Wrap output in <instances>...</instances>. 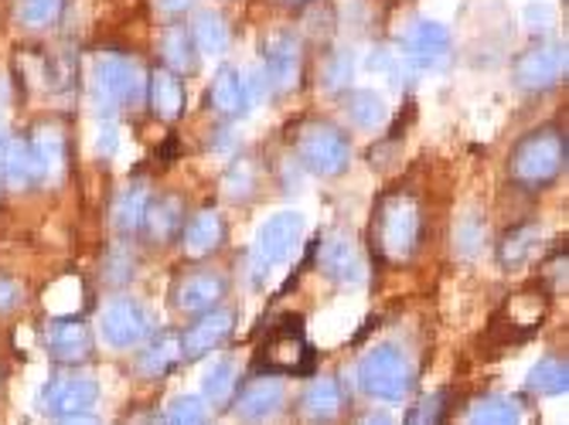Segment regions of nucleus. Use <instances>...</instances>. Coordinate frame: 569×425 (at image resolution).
<instances>
[{
    "label": "nucleus",
    "mask_w": 569,
    "mask_h": 425,
    "mask_svg": "<svg viewBox=\"0 0 569 425\" xmlns=\"http://www.w3.org/2000/svg\"><path fill=\"white\" fill-rule=\"evenodd\" d=\"M423 204L409 191H389L379 198L372 215V249L386 262H409L420 252Z\"/></svg>",
    "instance_id": "obj_1"
},
{
    "label": "nucleus",
    "mask_w": 569,
    "mask_h": 425,
    "mask_svg": "<svg viewBox=\"0 0 569 425\" xmlns=\"http://www.w3.org/2000/svg\"><path fill=\"white\" fill-rule=\"evenodd\" d=\"M566 171V133L559 127L529 130L508 153V181L522 191H546Z\"/></svg>",
    "instance_id": "obj_2"
},
{
    "label": "nucleus",
    "mask_w": 569,
    "mask_h": 425,
    "mask_svg": "<svg viewBox=\"0 0 569 425\" xmlns=\"http://www.w3.org/2000/svg\"><path fill=\"white\" fill-rule=\"evenodd\" d=\"M92 99L96 110L102 113V120H110L117 110H130L143 99V85H147V72L137 65V59L123 55V51H99L92 59Z\"/></svg>",
    "instance_id": "obj_3"
},
{
    "label": "nucleus",
    "mask_w": 569,
    "mask_h": 425,
    "mask_svg": "<svg viewBox=\"0 0 569 425\" xmlns=\"http://www.w3.org/2000/svg\"><path fill=\"white\" fill-rule=\"evenodd\" d=\"M293 153H297V164L307 168L315 178H338L351 164L348 136L328 120H310V123L297 127Z\"/></svg>",
    "instance_id": "obj_4"
},
{
    "label": "nucleus",
    "mask_w": 569,
    "mask_h": 425,
    "mask_svg": "<svg viewBox=\"0 0 569 425\" xmlns=\"http://www.w3.org/2000/svg\"><path fill=\"white\" fill-rule=\"evenodd\" d=\"M300 239H303V215L300 211H277V215H270L260 225V232H256L252 249H249L252 286H263L277 265L290 259V252L300 245Z\"/></svg>",
    "instance_id": "obj_5"
},
{
    "label": "nucleus",
    "mask_w": 569,
    "mask_h": 425,
    "mask_svg": "<svg viewBox=\"0 0 569 425\" xmlns=\"http://www.w3.org/2000/svg\"><path fill=\"white\" fill-rule=\"evenodd\" d=\"M412 382L417 378H412V364H409L406 351H399L392 344H379L361 354V361H358L361 392L379 402H402L412 392Z\"/></svg>",
    "instance_id": "obj_6"
},
{
    "label": "nucleus",
    "mask_w": 569,
    "mask_h": 425,
    "mask_svg": "<svg viewBox=\"0 0 569 425\" xmlns=\"http://www.w3.org/2000/svg\"><path fill=\"white\" fill-rule=\"evenodd\" d=\"M256 364L263 367V375H307L315 367V351L307 344L303 321L297 313L283 316L277 327H270Z\"/></svg>",
    "instance_id": "obj_7"
},
{
    "label": "nucleus",
    "mask_w": 569,
    "mask_h": 425,
    "mask_svg": "<svg viewBox=\"0 0 569 425\" xmlns=\"http://www.w3.org/2000/svg\"><path fill=\"white\" fill-rule=\"evenodd\" d=\"M511 82L522 92H549L566 82V41H536L511 62Z\"/></svg>",
    "instance_id": "obj_8"
},
{
    "label": "nucleus",
    "mask_w": 569,
    "mask_h": 425,
    "mask_svg": "<svg viewBox=\"0 0 569 425\" xmlns=\"http://www.w3.org/2000/svg\"><path fill=\"white\" fill-rule=\"evenodd\" d=\"M99 334L110 347H137L150 334V313L133 296H113L99 310Z\"/></svg>",
    "instance_id": "obj_9"
},
{
    "label": "nucleus",
    "mask_w": 569,
    "mask_h": 425,
    "mask_svg": "<svg viewBox=\"0 0 569 425\" xmlns=\"http://www.w3.org/2000/svg\"><path fill=\"white\" fill-rule=\"evenodd\" d=\"M263 75L270 92L287 95L300 85L303 75V48L293 31H277L263 41Z\"/></svg>",
    "instance_id": "obj_10"
},
{
    "label": "nucleus",
    "mask_w": 569,
    "mask_h": 425,
    "mask_svg": "<svg viewBox=\"0 0 569 425\" xmlns=\"http://www.w3.org/2000/svg\"><path fill=\"white\" fill-rule=\"evenodd\" d=\"M450 55H453V38H450L447 24H440V21H427V18L417 21L402 41V59L409 62V69L440 72V69H447Z\"/></svg>",
    "instance_id": "obj_11"
},
{
    "label": "nucleus",
    "mask_w": 569,
    "mask_h": 425,
    "mask_svg": "<svg viewBox=\"0 0 569 425\" xmlns=\"http://www.w3.org/2000/svg\"><path fill=\"white\" fill-rule=\"evenodd\" d=\"M236 331V310L229 306H216V310H204L198 313V321L188 324L178 341H181V357L184 361H198L204 354H212L216 347H222Z\"/></svg>",
    "instance_id": "obj_12"
},
{
    "label": "nucleus",
    "mask_w": 569,
    "mask_h": 425,
    "mask_svg": "<svg viewBox=\"0 0 569 425\" xmlns=\"http://www.w3.org/2000/svg\"><path fill=\"white\" fill-rule=\"evenodd\" d=\"M226 293H229V280L219 270H191V273L174 280L171 306L178 313H194L198 316L204 310H216Z\"/></svg>",
    "instance_id": "obj_13"
},
{
    "label": "nucleus",
    "mask_w": 569,
    "mask_h": 425,
    "mask_svg": "<svg viewBox=\"0 0 569 425\" xmlns=\"http://www.w3.org/2000/svg\"><path fill=\"white\" fill-rule=\"evenodd\" d=\"M44 347H48L51 361L76 367V364L92 361L96 337H92V327L82 321V316H56V324L48 327Z\"/></svg>",
    "instance_id": "obj_14"
},
{
    "label": "nucleus",
    "mask_w": 569,
    "mask_h": 425,
    "mask_svg": "<svg viewBox=\"0 0 569 425\" xmlns=\"http://www.w3.org/2000/svg\"><path fill=\"white\" fill-rule=\"evenodd\" d=\"M96 402H99V382H92V378H51L38 395L41 412L62 415V418L92 412Z\"/></svg>",
    "instance_id": "obj_15"
},
{
    "label": "nucleus",
    "mask_w": 569,
    "mask_h": 425,
    "mask_svg": "<svg viewBox=\"0 0 569 425\" xmlns=\"http://www.w3.org/2000/svg\"><path fill=\"white\" fill-rule=\"evenodd\" d=\"M181 252L184 259H209L226 245V219L219 215V208H201L181 225Z\"/></svg>",
    "instance_id": "obj_16"
},
{
    "label": "nucleus",
    "mask_w": 569,
    "mask_h": 425,
    "mask_svg": "<svg viewBox=\"0 0 569 425\" xmlns=\"http://www.w3.org/2000/svg\"><path fill=\"white\" fill-rule=\"evenodd\" d=\"M143 99H147V110L164 120V123H174L184 117V105H188V92H184V82L181 75L168 72L164 65L150 69L147 72V85H143Z\"/></svg>",
    "instance_id": "obj_17"
},
{
    "label": "nucleus",
    "mask_w": 569,
    "mask_h": 425,
    "mask_svg": "<svg viewBox=\"0 0 569 425\" xmlns=\"http://www.w3.org/2000/svg\"><path fill=\"white\" fill-rule=\"evenodd\" d=\"M31 161H34V184H51L66 174V133L59 123H41L34 130Z\"/></svg>",
    "instance_id": "obj_18"
},
{
    "label": "nucleus",
    "mask_w": 569,
    "mask_h": 425,
    "mask_svg": "<svg viewBox=\"0 0 569 425\" xmlns=\"http://www.w3.org/2000/svg\"><path fill=\"white\" fill-rule=\"evenodd\" d=\"M318 265L338 283H361L366 280V262H361L355 242L345 232H331L318 242Z\"/></svg>",
    "instance_id": "obj_19"
},
{
    "label": "nucleus",
    "mask_w": 569,
    "mask_h": 425,
    "mask_svg": "<svg viewBox=\"0 0 569 425\" xmlns=\"http://www.w3.org/2000/svg\"><path fill=\"white\" fill-rule=\"evenodd\" d=\"M283 398H287L283 382L273 378V375H263V378L249 382V385L239 392V398H236V415H239L242 422H267V418H273V415L283 408Z\"/></svg>",
    "instance_id": "obj_20"
},
{
    "label": "nucleus",
    "mask_w": 569,
    "mask_h": 425,
    "mask_svg": "<svg viewBox=\"0 0 569 425\" xmlns=\"http://www.w3.org/2000/svg\"><path fill=\"white\" fill-rule=\"evenodd\" d=\"M204 102L212 105V110L226 120H239L252 110L249 102V92H246V79L236 65H222L209 85V92H204Z\"/></svg>",
    "instance_id": "obj_21"
},
{
    "label": "nucleus",
    "mask_w": 569,
    "mask_h": 425,
    "mask_svg": "<svg viewBox=\"0 0 569 425\" xmlns=\"http://www.w3.org/2000/svg\"><path fill=\"white\" fill-rule=\"evenodd\" d=\"M184 225V201L178 194H161V198H150L147 204V215H143V229L147 239L153 245H168L181 235Z\"/></svg>",
    "instance_id": "obj_22"
},
{
    "label": "nucleus",
    "mask_w": 569,
    "mask_h": 425,
    "mask_svg": "<svg viewBox=\"0 0 569 425\" xmlns=\"http://www.w3.org/2000/svg\"><path fill=\"white\" fill-rule=\"evenodd\" d=\"M300 408L315 425H328L341 415L345 408V388L338 378H318L310 382L300 395Z\"/></svg>",
    "instance_id": "obj_23"
},
{
    "label": "nucleus",
    "mask_w": 569,
    "mask_h": 425,
    "mask_svg": "<svg viewBox=\"0 0 569 425\" xmlns=\"http://www.w3.org/2000/svg\"><path fill=\"white\" fill-rule=\"evenodd\" d=\"M158 51H161V65L174 75H191L198 69V48L188 34V24H168L158 34Z\"/></svg>",
    "instance_id": "obj_24"
},
{
    "label": "nucleus",
    "mask_w": 569,
    "mask_h": 425,
    "mask_svg": "<svg viewBox=\"0 0 569 425\" xmlns=\"http://www.w3.org/2000/svg\"><path fill=\"white\" fill-rule=\"evenodd\" d=\"M0 181H4L8 188H31L34 184L31 143L24 136L0 140Z\"/></svg>",
    "instance_id": "obj_25"
},
{
    "label": "nucleus",
    "mask_w": 569,
    "mask_h": 425,
    "mask_svg": "<svg viewBox=\"0 0 569 425\" xmlns=\"http://www.w3.org/2000/svg\"><path fill=\"white\" fill-rule=\"evenodd\" d=\"M150 188L143 181H130L117 201H113V229L120 235H137L143 229V215H147V204H150Z\"/></svg>",
    "instance_id": "obj_26"
},
{
    "label": "nucleus",
    "mask_w": 569,
    "mask_h": 425,
    "mask_svg": "<svg viewBox=\"0 0 569 425\" xmlns=\"http://www.w3.org/2000/svg\"><path fill=\"white\" fill-rule=\"evenodd\" d=\"M536 249H539V225L536 222L515 225L498 242V265H501L505 273L522 270V265L536 255Z\"/></svg>",
    "instance_id": "obj_27"
},
{
    "label": "nucleus",
    "mask_w": 569,
    "mask_h": 425,
    "mask_svg": "<svg viewBox=\"0 0 569 425\" xmlns=\"http://www.w3.org/2000/svg\"><path fill=\"white\" fill-rule=\"evenodd\" d=\"M178 364H181V341H178V334H158L137 357V371H140L143 378H168Z\"/></svg>",
    "instance_id": "obj_28"
},
{
    "label": "nucleus",
    "mask_w": 569,
    "mask_h": 425,
    "mask_svg": "<svg viewBox=\"0 0 569 425\" xmlns=\"http://www.w3.org/2000/svg\"><path fill=\"white\" fill-rule=\"evenodd\" d=\"M188 34L201 55H226L232 44V31L219 11H198L188 24Z\"/></svg>",
    "instance_id": "obj_29"
},
{
    "label": "nucleus",
    "mask_w": 569,
    "mask_h": 425,
    "mask_svg": "<svg viewBox=\"0 0 569 425\" xmlns=\"http://www.w3.org/2000/svg\"><path fill=\"white\" fill-rule=\"evenodd\" d=\"M345 105H348V117H351V123L358 130H379L389 120L386 99L379 92H372V89H355Z\"/></svg>",
    "instance_id": "obj_30"
},
{
    "label": "nucleus",
    "mask_w": 569,
    "mask_h": 425,
    "mask_svg": "<svg viewBox=\"0 0 569 425\" xmlns=\"http://www.w3.org/2000/svg\"><path fill=\"white\" fill-rule=\"evenodd\" d=\"M468 422L471 425H522V408L505 395H481L471 405Z\"/></svg>",
    "instance_id": "obj_31"
},
{
    "label": "nucleus",
    "mask_w": 569,
    "mask_h": 425,
    "mask_svg": "<svg viewBox=\"0 0 569 425\" xmlns=\"http://www.w3.org/2000/svg\"><path fill=\"white\" fill-rule=\"evenodd\" d=\"M526 385H529V392H536V395H549V398L566 395V388H569V367H566V361H559V357L539 361V364L529 371Z\"/></svg>",
    "instance_id": "obj_32"
},
{
    "label": "nucleus",
    "mask_w": 569,
    "mask_h": 425,
    "mask_svg": "<svg viewBox=\"0 0 569 425\" xmlns=\"http://www.w3.org/2000/svg\"><path fill=\"white\" fill-rule=\"evenodd\" d=\"M18 24L28 31H48L56 28L66 14V0H18Z\"/></svg>",
    "instance_id": "obj_33"
},
{
    "label": "nucleus",
    "mask_w": 569,
    "mask_h": 425,
    "mask_svg": "<svg viewBox=\"0 0 569 425\" xmlns=\"http://www.w3.org/2000/svg\"><path fill=\"white\" fill-rule=\"evenodd\" d=\"M236 392V364L229 357L209 364V371H204V378H201V398L209 402V405H229Z\"/></svg>",
    "instance_id": "obj_34"
},
{
    "label": "nucleus",
    "mask_w": 569,
    "mask_h": 425,
    "mask_svg": "<svg viewBox=\"0 0 569 425\" xmlns=\"http://www.w3.org/2000/svg\"><path fill=\"white\" fill-rule=\"evenodd\" d=\"M137 273V252L127 242H117L102 259V280L110 286H127Z\"/></svg>",
    "instance_id": "obj_35"
},
{
    "label": "nucleus",
    "mask_w": 569,
    "mask_h": 425,
    "mask_svg": "<svg viewBox=\"0 0 569 425\" xmlns=\"http://www.w3.org/2000/svg\"><path fill=\"white\" fill-rule=\"evenodd\" d=\"M453 242H457V252L460 255H475L481 245H485V219L478 215V211H471V215H463L453 229Z\"/></svg>",
    "instance_id": "obj_36"
},
{
    "label": "nucleus",
    "mask_w": 569,
    "mask_h": 425,
    "mask_svg": "<svg viewBox=\"0 0 569 425\" xmlns=\"http://www.w3.org/2000/svg\"><path fill=\"white\" fill-rule=\"evenodd\" d=\"M164 425H204V398H198V395H178L168 405Z\"/></svg>",
    "instance_id": "obj_37"
},
{
    "label": "nucleus",
    "mask_w": 569,
    "mask_h": 425,
    "mask_svg": "<svg viewBox=\"0 0 569 425\" xmlns=\"http://www.w3.org/2000/svg\"><path fill=\"white\" fill-rule=\"evenodd\" d=\"M443 418H447V392H437L420 405H412L402 425H443Z\"/></svg>",
    "instance_id": "obj_38"
},
{
    "label": "nucleus",
    "mask_w": 569,
    "mask_h": 425,
    "mask_svg": "<svg viewBox=\"0 0 569 425\" xmlns=\"http://www.w3.org/2000/svg\"><path fill=\"white\" fill-rule=\"evenodd\" d=\"M355 75V59H351V51H335V55L328 59L325 65V85L328 89H345Z\"/></svg>",
    "instance_id": "obj_39"
},
{
    "label": "nucleus",
    "mask_w": 569,
    "mask_h": 425,
    "mask_svg": "<svg viewBox=\"0 0 569 425\" xmlns=\"http://www.w3.org/2000/svg\"><path fill=\"white\" fill-rule=\"evenodd\" d=\"M249 194H252V171H249L242 161H236V164L229 168V174H226V198L246 201Z\"/></svg>",
    "instance_id": "obj_40"
},
{
    "label": "nucleus",
    "mask_w": 569,
    "mask_h": 425,
    "mask_svg": "<svg viewBox=\"0 0 569 425\" xmlns=\"http://www.w3.org/2000/svg\"><path fill=\"white\" fill-rule=\"evenodd\" d=\"M117 143H120L117 123H113V120H102L99 130H96V153H99V156H110V153L117 150Z\"/></svg>",
    "instance_id": "obj_41"
},
{
    "label": "nucleus",
    "mask_w": 569,
    "mask_h": 425,
    "mask_svg": "<svg viewBox=\"0 0 569 425\" xmlns=\"http://www.w3.org/2000/svg\"><path fill=\"white\" fill-rule=\"evenodd\" d=\"M546 280H552V293L566 290V252H559V255L546 265Z\"/></svg>",
    "instance_id": "obj_42"
},
{
    "label": "nucleus",
    "mask_w": 569,
    "mask_h": 425,
    "mask_svg": "<svg viewBox=\"0 0 569 425\" xmlns=\"http://www.w3.org/2000/svg\"><path fill=\"white\" fill-rule=\"evenodd\" d=\"M526 21H529V28L536 31H546L549 24H552V11L546 8V4H529V11H526Z\"/></svg>",
    "instance_id": "obj_43"
},
{
    "label": "nucleus",
    "mask_w": 569,
    "mask_h": 425,
    "mask_svg": "<svg viewBox=\"0 0 569 425\" xmlns=\"http://www.w3.org/2000/svg\"><path fill=\"white\" fill-rule=\"evenodd\" d=\"M21 303V290L14 286V283H4L0 280V310H11V306H18Z\"/></svg>",
    "instance_id": "obj_44"
},
{
    "label": "nucleus",
    "mask_w": 569,
    "mask_h": 425,
    "mask_svg": "<svg viewBox=\"0 0 569 425\" xmlns=\"http://www.w3.org/2000/svg\"><path fill=\"white\" fill-rule=\"evenodd\" d=\"M164 14H181V11H188V8H194V0H153Z\"/></svg>",
    "instance_id": "obj_45"
},
{
    "label": "nucleus",
    "mask_w": 569,
    "mask_h": 425,
    "mask_svg": "<svg viewBox=\"0 0 569 425\" xmlns=\"http://www.w3.org/2000/svg\"><path fill=\"white\" fill-rule=\"evenodd\" d=\"M361 425H392V418H389V412H369L361 418Z\"/></svg>",
    "instance_id": "obj_46"
},
{
    "label": "nucleus",
    "mask_w": 569,
    "mask_h": 425,
    "mask_svg": "<svg viewBox=\"0 0 569 425\" xmlns=\"http://www.w3.org/2000/svg\"><path fill=\"white\" fill-rule=\"evenodd\" d=\"M62 425H99L89 412H82V415H66L62 418Z\"/></svg>",
    "instance_id": "obj_47"
},
{
    "label": "nucleus",
    "mask_w": 569,
    "mask_h": 425,
    "mask_svg": "<svg viewBox=\"0 0 569 425\" xmlns=\"http://www.w3.org/2000/svg\"><path fill=\"white\" fill-rule=\"evenodd\" d=\"M280 4H290V8H297V4H307V0H280Z\"/></svg>",
    "instance_id": "obj_48"
},
{
    "label": "nucleus",
    "mask_w": 569,
    "mask_h": 425,
    "mask_svg": "<svg viewBox=\"0 0 569 425\" xmlns=\"http://www.w3.org/2000/svg\"><path fill=\"white\" fill-rule=\"evenodd\" d=\"M0 382H4V371H0Z\"/></svg>",
    "instance_id": "obj_49"
},
{
    "label": "nucleus",
    "mask_w": 569,
    "mask_h": 425,
    "mask_svg": "<svg viewBox=\"0 0 569 425\" xmlns=\"http://www.w3.org/2000/svg\"><path fill=\"white\" fill-rule=\"evenodd\" d=\"M0 130H4V123H0Z\"/></svg>",
    "instance_id": "obj_50"
}]
</instances>
